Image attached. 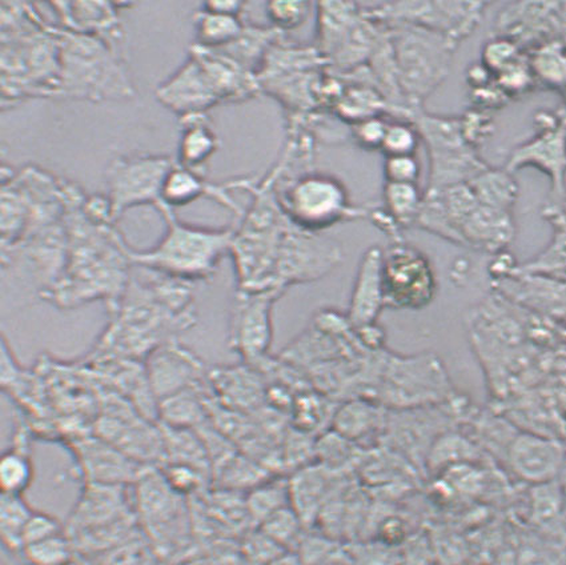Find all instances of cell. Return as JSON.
Here are the masks:
<instances>
[{
	"instance_id": "cell-54",
	"label": "cell",
	"mask_w": 566,
	"mask_h": 565,
	"mask_svg": "<svg viewBox=\"0 0 566 565\" xmlns=\"http://www.w3.org/2000/svg\"><path fill=\"white\" fill-rule=\"evenodd\" d=\"M318 565H322V564H318ZM327 565H336V564H327ZM337 565H340V564H337Z\"/></svg>"
},
{
	"instance_id": "cell-26",
	"label": "cell",
	"mask_w": 566,
	"mask_h": 565,
	"mask_svg": "<svg viewBox=\"0 0 566 565\" xmlns=\"http://www.w3.org/2000/svg\"><path fill=\"white\" fill-rule=\"evenodd\" d=\"M515 236L516 224L512 211L480 203L460 226L461 245L493 255L506 251Z\"/></svg>"
},
{
	"instance_id": "cell-31",
	"label": "cell",
	"mask_w": 566,
	"mask_h": 565,
	"mask_svg": "<svg viewBox=\"0 0 566 565\" xmlns=\"http://www.w3.org/2000/svg\"><path fill=\"white\" fill-rule=\"evenodd\" d=\"M380 402L369 399H349L337 406L332 426L335 432L353 443L374 438L387 426V415Z\"/></svg>"
},
{
	"instance_id": "cell-49",
	"label": "cell",
	"mask_w": 566,
	"mask_h": 565,
	"mask_svg": "<svg viewBox=\"0 0 566 565\" xmlns=\"http://www.w3.org/2000/svg\"><path fill=\"white\" fill-rule=\"evenodd\" d=\"M470 101L472 108L491 113L493 109L503 108L507 105L511 97L497 86L496 82H493L490 86L471 90Z\"/></svg>"
},
{
	"instance_id": "cell-3",
	"label": "cell",
	"mask_w": 566,
	"mask_h": 565,
	"mask_svg": "<svg viewBox=\"0 0 566 565\" xmlns=\"http://www.w3.org/2000/svg\"><path fill=\"white\" fill-rule=\"evenodd\" d=\"M0 19L3 112L30 100H55L61 66L54 23L29 2H2Z\"/></svg>"
},
{
	"instance_id": "cell-50",
	"label": "cell",
	"mask_w": 566,
	"mask_h": 565,
	"mask_svg": "<svg viewBox=\"0 0 566 565\" xmlns=\"http://www.w3.org/2000/svg\"><path fill=\"white\" fill-rule=\"evenodd\" d=\"M494 82V75L483 63H474L467 70V84L470 90L490 86Z\"/></svg>"
},
{
	"instance_id": "cell-13",
	"label": "cell",
	"mask_w": 566,
	"mask_h": 565,
	"mask_svg": "<svg viewBox=\"0 0 566 565\" xmlns=\"http://www.w3.org/2000/svg\"><path fill=\"white\" fill-rule=\"evenodd\" d=\"M136 517L147 531L154 551L174 552L181 547L190 529V509L185 495L169 484L158 465H148L135 482Z\"/></svg>"
},
{
	"instance_id": "cell-34",
	"label": "cell",
	"mask_w": 566,
	"mask_h": 565,
	"mask_svg": "<svg viewBox=\"0 0 566 565\" xmlns=\"http://www.w3.org/2000/svg\"><path fill=\"white\" fill-rule=\"evenodd\" d=\"M474 197L480 205L493 209L512 211L518 198V185L515 175L506 168L488 167L485 171L473 178L470 184Z\"/></svg>"
},
{
	"instance_id": "cell-25",
	"label": "cell",
	"mask_w": 566,
	"mask_h": 565,
	"mask_svg": "<svg viewBox=\"0 0 566 565\" xmlns=\"http://www.w3.org/2000/svg\"><path fill=\"white\" fill-rule=\"evenodd\" d=\"M382 250L370 247L364 253L355 278L347 317L355 328L377 324L386 308L381 276Z\"/></svg>"
},
{
	"instance_id": "cell-32",
	"label": "cell",
	"mask_w": 566,
	"mask_h": 565,
	"mask_svg": "<svg viewBox=\"0 0 566 565\" xmlns=\"http://www.w3.org/2000/svg\"><path fill=\"white\" fill-rule=\"evenodd\" d=\"M34 480L30 431L22 425L18 428L14 444L0 459V489L9 495H23Z\"/></svg>"
},
{
	"instance_id": "cell-42",
	"label": "cell",
	"mask_w": 566,
	"mask_h": 565,
	"mask_svg": "<svg viewBox=\"0 0 566 565\" xmlns=\"http://www.w3.org/2000/svg\"><path fill=\"white\" fill-rule=\"evenodd\" d=\"M312 3L310 2H283V0H273L265 4L266 17H269L272 28L287 34L307 22L311 14Z\"/></svg>"
},
{
	"instance_id": "cell-7",
	"label": "cell",
	"mask_w": 566,
	"mask_h": 565,
	"mask_svg": "<svg viewBox=\"0 0 566 565\" xmlns=\"http://www.w3.org/2000/svg\"><path fill=\"white\" fill-rule=\"evenodd\" d=\"M316 45L292 43L283 36L272 45L256 73L260 94L280 103L287 122L305 121L322 108V84L327 74Z\"/></svg>"
},
{
	"instance_id": "cell-35",
	"label": "cell",
	"mask_w": 566,
	"mask_h": 565,
	"mask_svg": "<svg viewBox=\"0 0 566 565\" xmlns=\"http://www.w3.org/2000/svg\"><path fill=\"white\" fill-rule=\"evenodd\" d=\"M193 23L197 32L195 43L207 49L226 48L237 41L245 25L242 17L218 14L205 9L195 12Z\"/></svg>"
},
{
	"instance_id": "cell-15",
	"label": "cell",
	"mask_w": 566,
	"mask_h": 565,
	"mask_svg": "<svg viewBox=\"0 0 566 565\" xmlns=\"http://www.w3.org/2000/svg\"><path fill=\"white\" fill-rule=\"evenodd\" d=\"M381 276L386 308L419 311L428 307L438 294L431 261L405 240L382 250Z\"/></svg>"
},
{
	"instance_id": "cell-29",
	"label": "cell",
	"mask_w": 566,
	"mask_h": 565,
	"mask_svg": "<svg viewBox=\"0 0 566 565\" xmlns=\"http://www.w3.org/2000/svg\"><path fill=\"white\" fill-rule=\"evenodd\" d=\"M343 82V93L328 112L335 119L349 127L364 121L377 118V116L392 119L394 109L379 91L366 83L346 80Z\"/></svg>"
},
{
	"instance_id": "cell-30",
	"label": "cell",
	"mask_w": 566,
	"mask_h": 565,
	"mask_svg": "<svg viewBox=\"0 0 566 565\" xmlns=\"http://www.w3.org/2000/svg\"><path fill=\"white\" fill-rule=\"evenodd\" d=\"M331 486L329 469L305 465L289 479L290 502L303 524L316 521Z\"/></svg>"
},
{
	"instance_id": "cell-12",
	"label": "cell",
	"mask_w": 566,
	"mask_h": 565,
	"mask_svg": "<svg viewBox=\"0 0 566 565\" xmlns=\"http://www.w3.org/2000/svg\"><path fill=\"white\" fill-rule=\"evenodd\" d=\"M411 122L424 142L429 158L427 190L470 184L488 166L464 138L460 116L432 115L419 108Z\"/></svg>"
},
{
	"instance_id": "cell-43",
	"label": "cell",
	"mask_w": 566,
	"mask_h": 565,
	"mask_svg": "<svg viewBox=\"0 0 566 565\" xmlns=\"http://www.w3.org/2000/svg\"><path fill=\"white\" fill-rule=\"evenodd\" d=\"M494 82L511 100L524 95L537 86L526 53L494 75Z\"/></svg>"
},
{
	"instance_id": "cell-27",
	"label": "cell",
	"mask_w": 566,
	"mask_h": 565,
	"mask_svg": "<svg viewBox=\"0 0 566 565\" xmlns=\"http://www.w3.org/2000/svg\"><path fill=\"white\" fill-rule=\"evenodd\" d=\"M507 458L512 470L532 483H546L555 478L564 464V451L555 441L520 435L512 441Z\"/></svg>"
},
{
	"instance_id": "cell-37",
	"label": "cell",
	"mask_w": 566,
	"mask_h": 565,
	"mask_svg": "<svg viewBox=\"0 0 566 565\" xmlns=\"http://www.w3.org/2000/svg\"><path fill=\"white\" fill-rule=\"evenodd\" d=\"M23 495L2 493L0 498V532L2 542L10 552H21L23 548V532L32 513Z\"/></svg>"
},
{
	"instance_id": "cell-53",
	"label": "cell",
	"mask_w": 566,
	"mask_h": 565,
	"mask_svg": "<svg viewBox=\"0 0 566 565\" xmlns=\"http://www.w3.org/2000/svg\"><path fill=\"white\" fill-rule=\"evenodd\" d=\"M67 565H81V564H77V563L73 562V563H70Z\"/></svg>"
},
{
	"instance_id": "cell-51",
	"label": "cell",
	"mask_w": 566,
	"mask_h": 565,
	"mask_svg": "<svg viewBox=\"0 0 566 565\" xmlns=\"http://www.w3.org/2000/svg\"><path fill=\"white\" fill-rule=\"evenodd\" d=\"M245 8L244 2H238V0H226V2H221V0H211V2H206L201 6V9L211 12H218V14L226 15H237L242 17Z\"/></svg>"
},
{
	"instance_id": "cell-1",
	"label": "cell",
	"mask_w": 566,
	"mask_h": 565,
	"mask_svg": "<svg viewBox=\"0 0 566 565\" xmlns=\"http://www.w3.org/2000/svg\"><path fill=\"white\" fill-rule=\"evenodd\" d=\"M86 197L87 192L70 180L67 261L60 281L41 299L61 310L103 302L109 311L132 279V245L116 224L91 216L84 206Z\"/></svg>"
},
{
	"instance_id": "cell-16",
	"label": "cell",
	"mask_w": 566,
	"mask_h": 565,
	"mask_svg": "<svg viewBox=\"0 0 566 565\" xmlns=\"http://www.w3.org/2000/svg\"><path fill=\"white\" fill-rule=\"evenodd\" d=\"M486 8L485 2H384L363 10L376 23L420 25L460 44L479 28Z\"/></svg>"
},
{
	"instance_id": "cell-45",
	"label": "cell",
	"mask_w": 566,
	"mask_h": 565,
	"mask_svg": "<svg viewBox=\"0 0 566 565\" xmlns=\"http://www.w3.org/2000/svg\"><path fill=\"white\" fill-rule=\"evenodd\" d=\"M461 129L468 145L478 149L491 138L494 132V123L490 113L480 112V109L470 108L460 116Z\"/></svg>"
},
{
	"instance_id": "cell-9",
	"label": "cell",
	"mask_w": 566,
	"mask_h": 565,
	"mask_svg": "<svg viewBox=\"0 0 566 565\" xmlns=\"http://www.w3.org/2000/svg\"><path fill=\"white\" fill-rule=\"evenodd\" d=\"M273 190L287 217L301 229L322 233L348 220L366 219L370 207L355 206L347 187L329 174L310 171L287 180H273Z\"/></svg>"
},
{
	"instance_id": "cell-41",
	"label": "cell",
	"mask_w": 566,
	"mask_h": 565,
	"mask_svg": "<svg viewBox=\"0 0 566 565\" xmlns=\"http://www.w3.org/2000/svg\"><path fill=\"white\" fill-rule=\"evenodd\" d=\"M303 522L292 506L279 510L260 524V531L280 547L295 543L301 536Z\"/></svg>"
},
{
	"instance_id": "cell-11",
	"label": "cell",
	"mask_w": 566,
	"mask_h": 565,
	"mask_svg": "<svg viewBox=\"0 0 566 565\" xmlns=\"http://www.w3.org/2000/svg\"><path fill=\"white\" fill-rule=\"evenodd\" d=\"M454 389L439 356H384L374 400L394 409H413L451 401Z\"/></svg>"
},
{
	"instance_id": "cell-2",
	"label": "cell",
	"mask_w": 566,
	"mask_h": 565,
	"mask_svg": "<svg viewBox=\"0 0 566 565\" xmlns=\"http://www.w3.org/2000/svg\"><path fill=\"white\" fill-rule=\"evenodd\" d=\"M107 313V327L88 356L145 362L197 324L193 283L135 264L125 294Z\"/></svg>"
},
{
	"instance_id": "cell-39",
	"label": "cell",
	"mask_w": 566,
	"mask_h": 565,
	"mask_svg": "<svg viewBox=\"0 0 566 565\" xmlns=\"http://www.w3.org/2000/svg\"><path fill=\"white\" fill-rule=\"evenodd\" d=\"M73 541L64 534L45 538V541L25 545L21 554L29 565H67L74 562Z\"/></svg>"
},
{
	"instance_id": "cell-17",
	"label": "cell",
	"mask_w": 566,
	"mask_h": 565,
	"mask_svg": "<svg viewBox=\"0 0 566 565\" xmlns=\"http://www.w3.org/2000/svg\"><path fill=\"white\" fill-rule=\"evenodd\" d=\"M283 295L279 291L237 290L231 304L229 347L247 365L256 367L270 356L273 305Z\"/></svg>"
},
{
	"instance_id": "cell-24",
	"label": "cell",
	"mask_w": 566,
	"mask_h": 565,
	"mask_svg": "<svg viewBox=\"0 0 566 565\" xmlns=\"http://www.w3.org/2000/svg\"><path fill=\"white\" fill-rule=\"evenodd\" d=\"M55 12L57 25L76 34L106 39L123 44L125 31L120 22V10L115 2H49Z\"/></svg>"
},
{
	"instance_id": "cell-44",
	"label": "cell",
	"mask_w": 566,
	"mask_h": 565,
	"mask_svg": "<svg viewBox=\"0 0 566 565\" xmlns=\"http://www.w3.org/2000/svg\"><path fill=\"white\" fill-rule=\"evenodd\" d=\"M524 54L525 51L520 48L515 41H512V39L493 35L490 41L484 44L483 53H481V63H483L493 75H496Z\"/></svg>"
},
{
	"instance_id": "cell-5",
	"label": "cell",
	"mask_w": 566,
	"mask_h": 565,
	"mask_svg": "<svg viewBox=\"0 0 566 565\" xmlns=\"http://www.w3.org/2000/svg\"><path fill=\"white\" fill-rule=\"evenodd\" d=\"M156 210L166 220L165 237L149 250L132 247L134 264L190 283L211 282L223 258L230 255L235 227L208 229L188 224L163 203Z\"/></svg>"
},
{
	"instance_id": "cell-33",
	"label": "cell",
	"mask_w": 566,
	"mask_h": 565,
	"mask_svg": "<svg viewBox=\"0 0 566 565\" xmlns=\"http://www.w3.org/2000/svg\"><path fill=\"white\" fill-rule=\"evenodd\" d=\"M536 84L566 93V44L563 39H551L526 53Z\"/></svg>"
},
{
	"instance_id": "cell-21",
	"label": "cell",
	"mask_w": 566,
	"mask_h": 565,
	"mask_svg": "<svg viewBox=\"0 0 566 565\" xmlns=\"http://www.w3.org/2000/svg\"><path fill=\"white\" fill-rule=\"evenodd\" d=\"M524 167H536L552 181L549 200H557L566 175V127L559 125L537 129L535 138L512 149L506 170L515 174Z\"/></svg>"
},
{
	"instance_id": "cell-6",
	"label": "cell",
	"mask_w": 566,
	"mask_h": 565,
	"mask_svg": "<svg viewBox=\"0 0 566 565\" xmlns=\"http://www.w3.org/2000/svg\"><path fill=\"white\" fill-rule=\"evenodd\" d=\"M69 179L36 165L2 167V251L66 218Z\"/></svg>"
},
{
	"instance_id": "cell-19",
	"label": "cell",
	"mask_w": 566,
	"mask_h": 565,
	"mask_svg": "<svg viewBox=\"0 0 566 565\" xmlns=\"http://www.w3.org/2000/svg\"><path fill=\"white\" fill-rule=\"evenodd\" d=\"M149 385L159 401L186 389L205 386L208 369L203 360L180 341L163 344L145 360Z\"/></svg>"
},
{
	"instance_id": "cell-40",
	"label": "cell",
	"mask_w": 566,
	"mask_h": 565,
	"mask_svg": "<svg viewBox=\"0 0 566 565\" xmlns=\"http://www.w3.org/2000/svg\"><path fill=\"white\" fill-rule=\"evenodd\" d=\"M421 138L412 122L389 119L380 151L384 157H407L416 155Z\"/></svg>"
},
{
	"instance_id": "cell-28",
	"label": "cell",
	"mask_w": 566,
	"mask_h": 565,
	"mask_svg": "<svg viewBox=\"0 0 566 565\" xmlns=\"http://www.w3.org/2000/svg\"><path fill=\"white\" fill-rule=\"evenodd\" d=\"M180 139L177 164L205 175L208 161L217 154L220 140L208 114H192L179 118Z\"/></svg>"
},
{
	"instance_id": "cell-14",
	"label": "cell",
	"mask_w": 566,
	"mask_h": 565,
	"mask_svg": "<svg viewBox=\"0 0 566 565\" xmlns=\"http://www.w3.org/2000/svg\"><path fill=\"white\" fill-rule=\"evenodd\" d=\"M175 165L177 159L169 155L132 154L111 160L104 177L114 223L134 207L154 206L156 209Z\"/></svg>"
},
{
	"instance_id": "cell-36",
	"label": "cell",
	"mask_w": 566,
	"mask_h": 565,
	"mask_svg": "<svg viewBox=\"0 0 566 565\" xmlns=\"http://www.w3.org/2000/svg\"><path fill=\"white\" fill-rule=\"evenodd\" d=\"M422 200H424V192H421L419 185H384L382 207L401 230L416 226Z\"/></svg>"
},
{
	"instance_id": "cell-48",
	"label": "cell",
	"mask_w": 566,
	"mask_h": 565,
	"mask_svg": "<svg viewBox=\"0 0 566 565\" xmlns=\"http://www.w3.org/2000/svg\"><path fill=\"white\" fill-rule=\"evenodd\" d=\"M66 527L50 513L34 511L23 532V547L45 541V538L64 534Z\"/></svg>"
},
{
	"instance_id": "cell-18",
	"label": "cell",
	"mask_w": 566,
	"mask_h": 565,
	"mask_svg": "<svg viewBox=\"0 0 566 565\" xmlns=\"http://www.w3.org/2000/svg\"><path fill=\"white\" fill-rule=\"evenodd\" d=\"M156 100L179 118L192 114H208L224 103L217 81L205 62L188 53L185 64L155 90Z\"/></svg>"
},
{
	"instance_id": "cell-10",
	"label": "cell",
	"mask_w": 566,
	"mask_h": 565,
	"mask_svg": "<svg viewBox=\"0 0 566 565\" xmlns=\"http://www.w3.org/2000/svg\"><path fill=\"white\" fill-rule=\"evenodd\" d=\"M316 49L335 74L367 66L387 31L366 15L355 2L316 4Z\"/></svg>"
},
{
	"instance_id": "cell-52",
	"label": "cell",
	"mask_w": 566,
	"mask_h": 565,
	"mask_svg": "<svg viewBox=\"0 0 566 565\" xmlns=\"http://www.w3.org/2000/svg\"><path fill=\"white\" fill-rule=\"evenodd\" d=\"M548 205L556 207V209L559 211V213H562V216L566 220V175H565V179H564L562 193H559V197L557 200H553V201L549 200Z\"/></svg>"
},
{
	"instance_id": "cell-22",
	"label": "cell",
	"mask_w": 566,
	"mask_h": 565,
	"mask_svg": "<svg viewBox=\"0 0 566 565\" xmlns=\"http://www.w3.org/2000/svg\"><path fill=\"white\" fill-rule=\"evenodd\" d=\"M135 515L129 504L127 485L84 483L80 500L69 517V536L103 527Z\"/></svg>"
},
{
	"instance_id": "cell-47",
	"label": "cell",
	"mask_w": 566,
	"mask_h": 565,
	"mask_svg": "<svg viewBox=\"0 0 566 565\" xmlns=\"http://www.w3.org/2000/svg\"><path fill=\"white\" fill-rule=\"evenodd\" d=\"M421 167L416 155L389 157L384 164L386 184L419 185Z\"/></svg>"
},
{
	"instance_id": "cell-46",
	"label": "cell",
	"mask_w": 566,
	"mask_h": 565,
	"mask_svg": "<svg viewBox=\"0 0 566 565\" xmlns=\"http://www.w3.org/2000/svg\"><path fill=\"white\" fill-rule=\"evenodd\" d=\"M389 118L377 116V118L357 123L349 127L350 138L366 151H380L384 136H386Z\"/></svg>"
},
{
	"instance_id": "cell-4",
	"label": "cell",
	"mask_w": 566,
	"mask_h": 565,
	"mask_svg": "<svg viewBox=\"0 0 566 565\" xmlns=\"http://www.w3.org/2000/svg\"><path fill=\"white\" fill-rule=\"evenodd\" d=\"M54 25L60 42L61 66L56 101L103 103L134 100L136 86L122 44Z\"/></svg>"
},
{
	"instance_id": "cell-38",
	"label": "cell",
	"mask_w": 566,
	"mask_h": 565,
	"mask_svg": "<svg viewBox=\"0 0 566 565\" xmlns=\"http://www.w3.org/2000/svg\"><path fill=\"white\" fill-rule=\"evenodd\" d=\"M245 504L250 521L262 524L273 513L291 505L289 480H266L249 492Z\"/></svg>"
},
{
	"instance_id": "cell-8",
	"label": "cell",
	"mask_w": 566,
	"mask_h": 565,
	"mask_svg": "<svg viewBox=\"0 0 566 565\" xmlns=\"http://www.w3.org/2000/svg\"><path fill=\"white\" fill-rule=\"evenodd\" d=\"M392 44L399 82L409 105L421 108L451 73L457 42L420 25L381 24Z\"/></svg>"
},
{
	"instance_id": "cell-23",
	"label": "cell",
	"mask_w": 566,
	"mask_h": 565,
	"mask_svg": "<svg viewBox=\"0 0 566 565\" xmlns=\"http://www.w3.org/2000/svg\"><path fill=\"white\" fill-rule=\"evenodd\" d=\"M208 381L214 401L231 411L259 412L266 402V380L250 365L208 369Z\"/></svg>"
},
{
	"instance_id": "cell-20",
	"label": "cell",
	"mask_w": 566,
	"mask_h": 565,
	"mask_svg": "<svg viewBox=\"0 0 566 565\" xmlns=\"http://www.w3.org/2000/svg\"><path fill=\"white\" fill-rule=\"evenodd\" d=\"M71 446L84 483L135 484L148 467L128 458L97 435H82Z\"/></svg>"
}]
</instances>
